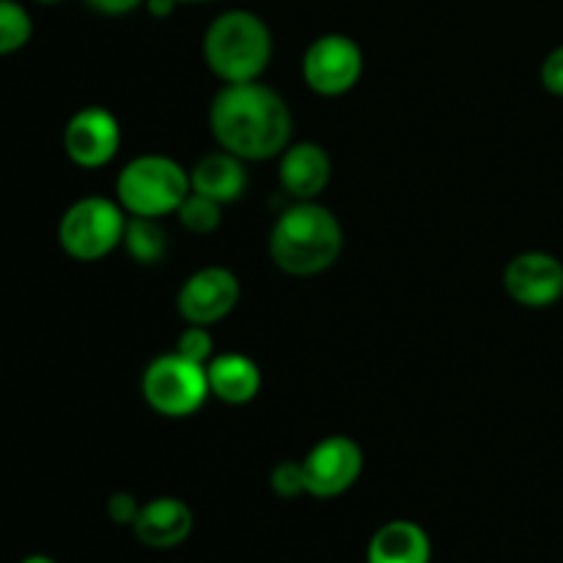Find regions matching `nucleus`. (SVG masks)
<instances>
[{
    "label": "nucleus",
    "instance_id": "17",
    "mask_svg": "<svg viewBox=\"0 0 563 563\" xmlns=\"http://www.w3.org/2000/svg\"><path fill=\"white\" fill-rule=\"evenodd\" d=\"M132 258L137 264H159L168 253V240H165V231L159 229V223L154 218H130L126 220L124 242Z\"/></svg>",
    "mask_w": 563,
    "mask_h": 563
},
{
    "label": "nucleus",
    "instance_id": "9",
    "mask_svg": "<svg viewBox=\"0 0 563 563\" xmlns=\"http://www.w3.org/2000/svg\"><path fill=\"white\" fill-rule=\"evenodd\" d=\"M242 295L240 278L225 267H203L192 273L181 284L176 295V308L187 324H209L220 322L236 308Z\"/></svg>",
    "mask_w": 563,
    "mask_h": 563
},
{
    "label": "nucleus",
    "instance_id": "18",
    "mask_svg": "<svg viewBox=\"0 0 563 563\" xmlns=\"http://www.w3.org/2000/svg\"><path fill=\"white\" fill-rule=\"evenodd\" d=\"M33 36V20L16 0H0V55L25 47Z\"/></svg>",
    "mask_w": 563,
    "mask_h": 563
},
{
    "label": "nucleus",
    "instance_id": "25",
    "mask_svg": "<svg viewBox=\"0 0 563 563\" xmlns=\"http://www.w3.org/2000/svg\"><path fill=\"white\" fill-rule=\"evenodd\" d=\"M152 16H168L176 9V0H146Z\"/></svg>",
    "mask_w": 563,
    "mask_h": 563
},
{
    "label": "nucleus",
    "instance_id": "13",
    "mask_svg": "<svg viewBox=\"0 0 563 563\" xmlns=\"http://www.w3.org/2000/svg\"><path fill=\"white\" fill-rule=\"evenodd\" d=\"M330 174V154L319 143L302 141L280 154V185L297 201H313L328 187Z\"/></svg>",
    "mask_w": 563,
    "mask_h": 563
},
{
    "label": "nucleus",
    "instance_id": "14",
    "mask_svg": "<svg viewBox=\"0 0 563 563\" xmlns=\"http://www.w3.org/2000/svg\"><path fill=\"white\" fill-rule=\"evenodd\" d=\"M432 542L429 533L412 520H390L372 537L366 563H429Z\"/></svg>",
    "mask_w": 563,
    "mask_h": 563
},
{
    "label": "nucleus",
    "instance_id": "12",
    "mask_svg": "<svg viewBox=\"0 0 563 563\" xmlns=\"http://www.w3.org/2000/svg\"><path fill=\"white\" fill-rule=\"evenodd\" d=\"M192 526H196V520H192L190 506L185 500L165 495V498H154L141 506L132 531H135L137 542L146 544V548L170 550L190 539Z\"/></svg>",
    "mask_w": 563,
    "mask_h": 563
},
{
    "label": "nucleus",
    "instance_id": "28",
    "mask_svg": "<svg viewBox=\"0 0 563 563\" xmlns=\"http://www.w3.org/2000/svg\"><path fill=\"white\" fill-rule=\"evenodd\" d=\"M36 3H60V0H36Z\"/></svg>",
    "mask_w": 563,
    "mask_h": 563
},
{
    "label": "nucleus",
    "instance_id": "27",
    "mask_svg": "<svg viewBox=\"0 0 563 563\" xmlns=\"http://www.w3.org/2000/svg\"><path fill=\"white\" fill-rule=\"evenodd\" d=\"M176 3H209V0H176Z\"/></svg>",
    "mask_w": 563,
    "mask_h": 563
},
{
    "label": "nucleus",
    "instance_id": "16",
    "mask_svg": "<svg viewBox=\"0 0 563 563\" xmlns=\"http://www.w3.org/2000/svg\"><path fill=\"white\" fill-rule=\"evenodd\" d=\"M209 394L225 405H247L262 390V372L256 363L240 352H225L207 363Z\"/></svg>",
    "mask_w": 563,
    "mask_h": 563
},
{
    "label": "nucleus",
    "instance_id": "26",
    "mask_svg": "<svg viewBox=\"0 0 563 563\" xmlns=\"http://www.w3.org/2000/svg\"><path fill=\"white\" fill-rule=\"evenodd\" d=\"M20 563H55V561L49 559V555H42V553H36V555H27V559H22Z\"/></svg>",
    "mask_w": 563,
    "mask_h": 563
},
{
    "label": "nucleus",
    "instance_id": "11",
    "mask_svg": "<svg viewBox=\"0 0 563 563\" xmlns=\"http://www.w3.org/2000/svg\"><path fill=\"white\" fill-rule=\"evenodd\" d=\"M121 146V126L104 108H82L64 130V152L80 168H102Z\"/></svg>",
    "mask_w": 563,
    "mask_h": 563
},
{
    "label": "nucleus",
    "instance_id": "3",
    "mask_svg": "<svg viewBox=\"0 0 563 563\" xmlns=\"http://www.w3.org/2000/svg\"><path fill=\"white\" fill-rule=\"evenodd\" d=\"M203 60L223 82L258 80L273 60V33L253 11H223L203 33Z\"/></svg>",
    "mask_w": 563,
    "mask_h": 563
},
{
    "label": "nucleus",
    "instance_id": "22",
    "mask_svg": "<svg viewBox=\"0 0 563 563\" xmlns=\"http://www.w3.org/2000/svg\"><path fill=\"white\" fill-rule=\"evenodd\" d=\"M137 511H141V504L135 500V495L115 493L108 498V517L115 526H135Z\"/></svg>",
    "mask_w": 563,
    "mask_h": 563
},
{
    "label": "nucleus",
    "instance_id": "5",
    "mask_svg": "<svg viewBox=\"0 0 563 563\" xmlns=\"http://www.w3.org/2000/svg\"><path fill=\"white\" fill-rule=\"evenodd\" d=\"M126 212L104 196H88L71 203L58 223V242L75 262H99L124 242Z\"/></svg>",
    "mask_w": 563,
    "mask_h": 563
},
{
    "label": "nucleus",
    "instance_id": "24",
    "mask_svg": "<svg viewBox=\"0 0 563 563\" xmlns=\"http://www.w3.org/2000/svg\"><path fill=\"white\" fill-rule=\"evenodd\" d=\"M86 3L91 5L97 14L121 16V14H130V11H135L137 5H143L146 0H86Z\"/></svg>",
    "mask_w": 563,
    "mask_h": 563
},
{
    "label": "nucleus",
    "instance_id": "4",
    "mask_svg": "<svg viewBox=\"0 0 563 563\" xmlns=\"http://www.w3.org/2000/svg\"><path fill=\"white\" fill-rule=\"evenodd\" d=\"M190 190V174L165 154H141L115 179V196L132 218H165L181 207Z\"/></svg>",
    "mask_w": 563,
    "mask_h": 563
},
{
    "label": "nucleus",
    "instance_id": "6",
    "mask_svg": "<svg viewBox=\"0 0 563 563\" xmlns=\"http://www.w3.org/2000/svg\"><path fill=\"white\" fill-rule=\"evenodd\" d=\"M146 405L165 418H190L203 407L209 394L207 366L181 357L179 352L154 357L141 379Z\"/></svg>",
    "mask_w": 563,
    "mask_h": 563
},
{
    "label": "nucleus",
    "instance_id": "7",
    "mask_svg": "<svg viewBox=\"0 0 563 563\" xmlns=\"http://www.w3.org/2000/svg\"><path fill=\"white\" fill-rule=\"evenodd\" d=\"M363 75V53L355 38L344 33H324L302 55V77L308 88L322 97L352 91Z\"/></svg>",
    "mask_w": 563,
    "mask_h": 563
},
{
    "label": "nucleus",
    "instance_id": "10",
    "mask_svg": "<svg viewBox=\"0 0 563 563\" xmlns=\"http://www.w3.org/2000/svg\"><path fill=\"white\" fill-rule=\"evenodd\" d=\"M504 289L517 306L550 308L563 297V264L553 253L528 251L504 269Z\"/></svg>",
    "mask_w": 563,
    "mask_h": 563
},
{
    "label": "nucleus",
    "instance_id": "21",
    "mask_svg": "<svg viewBox=\"0 0 563 563\" xmlns=\"http://www.w3.org/2000/svg\"><path fill=\"white\" fill-rule=\"evenodd\" d=\"M269 484H273V493L278 498H300L306 493V473H302V462H280L278 467L269 476Z\"/></svg>",
    "mask_w": 563,
    "mask_h": 563
},
{
    "label": "nucleus",
    "instance_id": "2",
    "mask_svg": "<svg viewBox=\"0 0 563 563\" xmlns=\"http://www.w3.org/2000/svg\"><path fill=\"white\" fill-rule=\"evenodd\" d=\"M344 247V231L335 214L317 201H297L275 220L269 256L275 267L295 278H308L333 267Z\"/></svg>",
    "mask_w": 563,
    "mask_h": 563
},
{
    "label": "nucleus",
    "instance_id": "1",
    "mask_svg": "<svg viewBox=\"0 0 563 563\" xmlns=\"http://www.w3.org/2000/svg\"><path fill=\"white\" fill-rule=\"evenodd\" d=\"M209 130L240 159L278 157L291 141L289 104L258 80L225 82L209 108Z\"/></svg>",
    "mask_w": 563,
    "mask_h": 563
},
{
    "label": "nucleus",
    "instance_id": "20",
    "mask_svg": "<svg viewBox=\"0 0 563 563\" xmlns=\"http://www.w3.org/2000/svg\"><path fill=\"white\" fill-rule=\"evenodd\" d=\"M212 346V335H209V330L203 328V324H190V328L179 335V341H176V352H179L181 357H187V361L201 363V366H207L214 357Z\"/></svg>",
    "mask_w": 563,
    "mask_h": 563
},
{
    "label": "nucleus",
    "instance_id": "19",
    "mask_svg": "<svg viewBox=\"0 0 563 563\" xmlns=\"http://www.w3.org/2000/svg\"><path fill=\"white\" fill-rule=\"evenodd\" d=\"M220 207H223V203L190 190V196L181 201L176 214H179V223L185 225L187 231H192V234H212L220 225Z\"/></svg>",
    "mask_w": 563,
    "mask_h": 563
},
{
    "label": "nucleus",
    "instance_id": "8",
    "mask_svg": "<svg viewBox=\"0 0 563 563\" xmlns=\"http://www.w3.org/2000/svg\"><path fill=\"white\" fill-rule=\"evenodd\" d=\"M302 473H306V493L319 500H330L344 495L346 489L355 487L363 473V451L355 440L344 434L324 438L308 451L302 460Z\"/></svg>",
    "mask_w": 563,
    "mask_h": 563
},
{
    "label": "nucleus",
    "instance_id": "15",
    "mask_svg": "<svg viewBox=\"0 0 563 563\" xmlns=\"http://www.w3.org/2000/svg\"><path fill=\"white\" fill-rule=\"evenodd\" d=\"M190 187L192 192H201L218 203L236 201L247 187L245 159L225 152V148L207 154L190 170Z\"/></svg>",
    "mask_w": 563,
    "mask_h": 563
},
{
    "label": "nucleus",
    "instance_id": "23",
    "mask_svg": "<svg viewBox=\"0 0 563 563\" xmlns=\"http://www.w3.org/2000/svg\"><path fill=\"white\" fill-rule=\"evenodd\" d=\"M539 77H542V86L548 88L555 97H563V44L555 47L548 58L542 60V69H539Z\"/></svg>",
    "mask_w": 563,
    "mask_h": 563
}]
</instances>
